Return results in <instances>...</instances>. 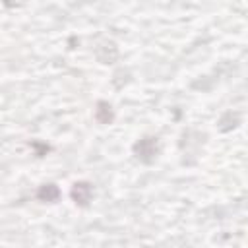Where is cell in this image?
Returning a JSON list of instances; mask_svg holds the SVG:
<instances>
[{"label":"cell","mask_w":248,"mask_h":248,"mask_svg":"<svg viewBox=\"0 0 248 248\" xmlns=\"http://www.w3.org/2000/svg\"><path fill=\"white\" fill-rule=\"evenodd\" d=\"M134 153H136V157H138L140 161L151 163V161L157 157V153H159V141H157V138L147 136V138L140 140V141L134 145Z\"/></svg>","instance_id":"cell-1"},{"label":"cell","mask_w":248,"mask_h":248,"mask_svg":"<svg viewBox=\"0 0 248 248\" xmlns=\"http://www.w3.org/2000/svg\"><path fill=\"white\" fill-rule=\"evenodd\" d=\"M91 196H93V186H91L89 182L81 180V182H76V184L72 186V198H74V202H76L78 205L85 207V205L89 203Z\"/></svg>","instance_id":"cell-2"},{"label":"cell","mask_w":248,"mask_h":248,"mask_svg":"<svg viewBox=\"0 0 248 248\" xmlns=\"http://www.w3.org/2000/svg\"><path fill=\"white\" fill-rule=\"evenodd\" d=\"M114 118V112H112V107L105 101H99L97 103V108H95V120L99 124H110Z\"/></svg>","instance_id":"cell-3"},{"label":"cell","mask_w":248,"mask_h":248,"mask_svg":"<svg viewBox=\"0 0 248 248\" xmlns=\"http://www.w3.org/2000/svg\"><path fill=\"white\" fill-rule=\"evenodd\" d=\"M60 196V190L56 184H43L39 190H37V198L41 202H56Z\"/></svg>","instance_id":"cell-4"},{"label":"cell","mask_w":248,"mask_h":248,"mask_svg":"<svg viewBox=\"0 0 248 248\" xmlns=\"http://www.w3.org/2000/svg\"><path fill=\"white\" fill-rule=\"evenodd\" d=\"M31 147L37 149V155H39V157H43V155L48 151V145H46V143H39V141H33Z\"/></svg>","instance_id":"cell-5"}]
</instances>
